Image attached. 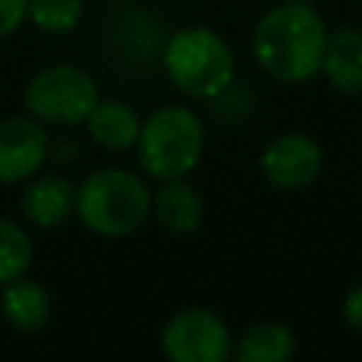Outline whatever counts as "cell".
<instances>
[{"mask_svg":"<svg viewBox=\"0 0 362 362\" xmlns=\"http://www.w3.org/2000/svg\"><path fill=\"white\" fill-rule=\"evenodd\" d=\"M325 25L308 3H283L263 14L255 28L252 48L263 71L283 82L314 76L325 54Z\"/></svg>","mask_w":362,"mask_h":362,"instance_id":"cell-1","label":"cell"},{"mask_svg":"<svg viewBox=\"0 0 362 362\" xmlns=\"http://www.w3.org/2000/svg\"><path fill=\"white\" fill-rule=\"evenodd\" d=\"M150 204V189L127 170H96L76 192L79 218L90 232L105 238L136 232L144 223Z\"/></svg>","mask_w":362,"mask_h":362,"instance_id":"cell-2","label":"cell"},{"mask_svg":"<svg viewBox=\"0 0 362 362\" xmlns=\"http://www.w3.org/2000/svg\"><path fill=\"white\" fill-rule=\"evenodd\" d=\"M136 144L144 173L158 181H173L184 178L198 164L204 150V127L192 110L167 105L141 124Z\"/></svg>","mask_w":362,"mask_h":362,"instance_id":"cell-3","label":"cell"},{"mask_svg":"<svg viewBox=\"0 0 362 362\" xmlns=\"http://www.w3.org/2000/svg\"><path fill=\"white\" fill-rule=\"evenodd\" d=\"M164 68L175 88L189 96L212 99L232 82V51L209 28H181L164 48Z\"/></svg>","mask_w":362,"mask_h":362,"instance_id":"cell-4","label":"cell"},{"mask_svg":"<svg viewBox=\"0 0 362 362\" xmlns=\"http://www.w3.org/2000/svg\"><path fill=\"white\" fill-rule=\"evenodd\" d=\"M96 102V82L76 65L45 68L25 88V107L48 124H79Z\"/></svg>","mask_w":362,"mask_h":362,"instance_id":"cell-5","label":"cell"},{"mask_svg":"<svg viewBox=\"0 0 362 362\" xmlns=\"http://www.w3.org/2000/svg\"><path fill=\"white\" fill-rule=\"evenodd\" d=\"M161 348L173 362H223L229 356V331L212 311L187 308L164 325Z\"/></svg>","mask_w":362,"mask_h":362,"instance_id":"cell-6","label":"cell"},{"mask_svg":"<svg viewBox=\"0 0 362 362\" xmlns=\"http://www.w3.org/2000/svg\"><path fill=\"white\" fill-rule=\"evenodd\" d=\"M260 167H263V175L274 187L303 189L317 178V173L322 167V153L314 139H308L303 133H286V136H277L263 150Z\"/></svg>","mask_w":362,"mask_h":362,"instance_id":"cell-7","label":"cell"},{"mask_svg":"<svg viewBox=\"0 0 362 362\" xmlns=\"http://www.w3.org/2000/svg\"><path fill=\"white\" fill-rule=\"evenodd\" d=\"M45 158V130L40 122L11 116L0 122V181L14 184L40 170Z\"/></svg>","mask_w":362,"mask_h":362,"instance_id":"cell-8","label":"cell"},{"mask_svg":"<svg viewBox=\"0 0 362 362\" xmlns=\"http://www.w3.org/2000/svg\"><path fill=\"white\" fill-rule=\"evenodd\" d=\"M74 206H76V192L59 175H40L37 181H31L25 187L23 204H20L23 215L34 226H42V229L59 226L71 215Z\"/></svg>","mask_w":362,"mask_h":362,"instance_id":"cell-9","label":"cell"},{"mask_svg":"<svg viewBox=\"0 0 362 362\" xmlns=\"http://www.w3.org/2000/svg\"><path fill=\"white\" fill-rule=\"evenodd\" d=\"M320 71L328 82L342 93L362 90V34L354 28H342L328 37Z\"/></svg>","mask_w":362,"mask_h":362,"instance_id":"cell-10","label":"cell"},{"mask_svg":"<svg viewBox=\"0 0 362 362\" xmlns=\"http://www.w3.org/2000/svg\"><path fill=\"white\" fill-rule=\"evenodd\" d=\"M85 122H88L90 136L107 150L133 147L136 139H139V130H141V122L133 113V107L124 105V102H113V99L110 102H96Z\"/></svg>","mask_w":362,"mask_h":362,"instance_id":"cell-11","label":"cell"},{"mask_svg":"<svg viewBox=\"0 0 362 362\" xmlns=\"http://www.w3.org/2000/svg\"><path fill=\"white\" fill-rule=\"evenodd\" d=\"M0 308L17 331L31 334V331H40L48 320V294L40 283L14 277V280H8V286L0 297Z\"/></svg>","mask_w":362,"mask_h":362,"instance_id":"cell-12","label":"cell"},{"mask_svg":"<svg viewBox=\"0 0 362 362\" xmlns=\"http://www.w3.org/2000/svg\"><path fill=\"white\" fill-rule=\"evenodd\" d=\"M156 218L164 229L170 232H192L198 223H201V215H204V204H201V195L184 184L181 178H173L167 181L158 192H156Z\"/></svg>","mask_w":362,"mask_h":362,"instance_id":"cell-13","label":"cell"},{"mask_svg":"<svg viewBox=\"0 0 362 362\" xmlns=\"http://www.w3.org/2000/svg\"><path fill=\"white\" fill-rule=\"evenodd\" d=\"M291 354H294V337L280 322H263L249 328L238 345L240 362H283Z\"/></svg>","mask_w":362,"mask_h":362,"instance_id":"cell-14","label":"cell"},{"mask_svg":"<svg viewBox=\"0 0 362 362\" xmlns=\"http://www.w3.org/2000/svg\"><path fill=\"white\" fill-rule=\"evenodd\" d=\"M31 263V240L14 221L0 218V283L20 277Z\"/></svg>","mask_w":362,"mask_h":362,"instance_id":"cell-15","label":"cell"},{"mask_svg":"<svg viewBox=\"0 0 362 362\" xmlns=\"http://www.w3.org/2000/svg\"><path fill=\"white\" fill-rule=\"evenodd\" d=\"M25 14L42 31H71L82 17V0H28Z\"/></svg>","mask_w":362,"mask_h":362,"instance_id":"cell-16","label":"cell"},{"mask_svg":"<svg viewBox=\"0 0 362 362\" xmlns=\"http://www.w3.org/2000/svg\"><path fill=\"white\" fill-rule=\"evenodd\" d=\"M28 0H0V37L11 34L25 17Z\"/></svg>","mask_w":362,"mask_h":362,"instance_id":"cell-17","label":"cell"},{"mask_svg":"<svg viewBox=\"0 0 362 362\" xmlns=\"http://www.w3.org/2000/svg\"><path fill=\"white\" fill-rule=\"evenodd\" d=\"M342 317L348 325L362 331V286H356L354 291H348L345 303H342Z\"/></svg>","mask_w":362,"mask_h":362,"instance_id":"cell-18","label":"cell"},{"mask_svg":"<svg viewBox=\"0 0 362 362\" xmlns=\"http://www.w3.org/2000/svg\"><path fill=\"white\" fill-rule=\"evenodd\" d=\"M283 3H308V0H283Z\"/></svg>","mask_w":362,"mask_h":362,"instance_id":"cell-19","label":"cell"}]
</instances>
